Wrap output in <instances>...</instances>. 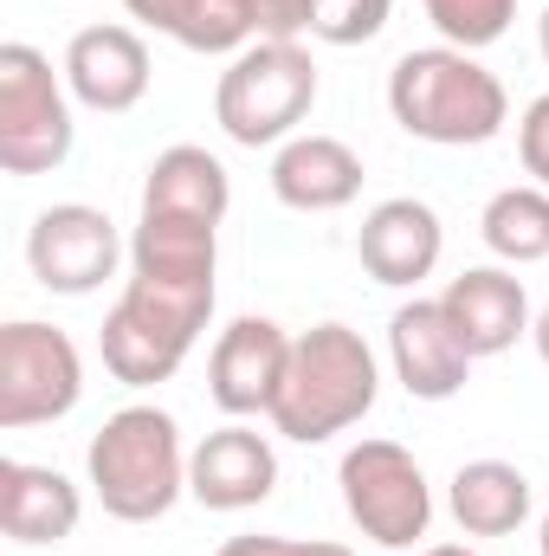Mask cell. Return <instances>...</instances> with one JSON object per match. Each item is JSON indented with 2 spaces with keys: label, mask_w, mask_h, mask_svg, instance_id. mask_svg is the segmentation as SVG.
<instances>
[{
  "label": "cell",
  "mask_w": 549,
  "mask_h": 556,
  "mask_svg": "<svg viewBox=\"0 0 549 556\" xmlns=\"http://www.w3.org/2000/svg\"><path fill=\"white\" fill-rule=\"evenodd\" d=\"M388 111L408 137L439 142V149H478L511 124V98H505L498 72H485L459 46L401 52L388 72Z\"/></svg>",
  "instance_id": "1"
},
{
  "label": "cell",
  "mask_w": 549,
  "mask_h": 556,
  "mask_svg": "<svg viewBox=\"0 0 549 556\" xmlns=\"http://www.w3.org/2000/svg\"><path fill=\"white\" fill-rule=\"evenodd\" d=\"M375 395H382V369H375V350L362 343V330L310 324L304 337H291V369L272 402V427L297 446H317V440H336L343 427H356L375 408Z\"/></svg>",
  "instance_id": "2"
},
{
  "label": "cell",
  "mask_w": 549,
  "mask_h": 556,
  "mask_svg": "<svg viewBox=\"0 0 549 556\" xmlns=\"http://www.w3.org/2000/svg\"><path fill=\"white\" fill-rule=\"evenodd\" d=\"M85 472L98 505L117 525H155L175 511V498L188 492V453H181V427L162 408H117L91 433L85 446Z\"/></svg>",
  "instance_id": "3"
},
{
  "label": "cell",
  "mask_w": 549,
  "mask_h": 556,
  "mask_svg": "<svg viewBox=\"0 0 549 556\" xmlns=\"http://www.w3.org/2000/svg\"><path fill=\"white\" fill-rule=\"evenodd\" d=\"M214 317V278H149V273H130L124 298L111 304L104 317V369L124 382V389H155L168 382L194 337L207 330Z\"/></svg>",
  "instance_id": "4"
},
{
  "label": "cell",
  "mask_w": 549,
  "mask_h": 556,
  "mask_svg": "<svg viewBox=\"0 0 549 556\" xmlns=\"http://www.w3.org/2000/svg\"><path fill=\"white\" fill-rule=\"evenodd\" d=\"M310 104H317V65L297 39H253L246 52H233L214 91V117L240 149L291 142Z\"/></svg>",
  "instance_id": "5"
},
{
  "label": "cell",
  "mask_w": 549,
  "mask_h": 556,
  "mask_svg": "<svg viewBox=\"0 0 549 556\" xmlns=\"http://www.w3.org/2000/svg\"><path fill=\"white\" fill-rule=\"evenodd\" d=\"M336 485L349 525L382 551H413L433 525V485L401 440H356L336 466Z\"/></svg>",
  "instance_id": "6"
},
{
  "label": "cell",
  "mask_w": 549,
  "mask_h": 556,
  "mask_svg": "<svg viewBox=\"0 0 549 556\" xmlns=\"http://www.w3.org/2000/svg\"><path fill=\"white\" fill-rule=\"evenodd\" d=\"M65 72L26 39L0 46V168L7 175H46L72 155V104H65Z\"/></svg>",
  "instance_id": "7"
},
{
  "label": "cell",
  "mask_w": 549,
  "mask_h": 556,
  "mask_svg": "<svg viewBox=\"0 0 549 556\" xmlns=\"http://www.w3.org/2000/svg\"><path fill=\"white\" fill-rule=\"evenodd\" d=\"M85 395V356L59 324L13 317L0 330V427H46L65 420Z\"/></svg>",
  "instance_id": "8"
},
{
  "label": "cell",
  "mask_w": 549,
  "mask_h": 556,
  "mask_svg": "<svg viewBox=\"0 0 549 556\" xmlns=\"http://www.w3.org/2000/svg\"><path fill=\"white\" fill-rule=\"evenodd\" d=\"M124 260V240H117V220L104 207H85V201H59L33 220L26 233V266L46 291L59 298H85L98 291L104 278L117 273Z\"/></svg>",
  "instance_id": "9"
},
{
  "label": "cell",
  "mask_w": 549,
  "mask_h": 556,
  "mask_svg": "<svg viewBox=\"0 0 549 556\" xmlns=\"http://www.w3.org/2000/svg\"><path fill=\"white\" fill-rule=\"evenodd\" d=\"M284 369H291V337L278 330L272 317H233L207 356V395L214 408L233 420L272 415L278 389H284Z\"/></svg>",
  "instance_id": "10"
},
{
  "label": "cell",
  "mask_w": 549,
  "mask_h": 556,
  "mask_svg": "<svg viewBox=\"0 0 549 556\" xmlns=\"http://www.w3.org/2000/svg\"><path fill=\"white\" fill-rule=\"evenodd\" d=\"M388 363H395V382L408 389L413 402H452L472 382L478 356L465 350V337L452 330L439 298H413L388 324Z\"/></svg>",
  "instance_id": "11"
},
{
  "label": "cell",
  "mask_w": 549,
  "mask_h": 556,
  "mask_svg": "<svg viewBox=\"0 0 549 556\" xmlns=\"http://www.w3.org/2000/svg\"><path fill=\"white\" fill-rule=\"evenodd\" d=\"M272 485H278V453L246 420L214 427L188 453V498H201L207 511H253V505L272 498Z\"/></svg>",
  "instance_id": "12"
},
{
  "label": "cell",
  "mask_w": 549,
  "mask_h": 556,
  "mask_svg": "<svg viewBox=\"0 0 549 556\" xmlns=\"http://www.w3.org/2000/svg\"><path fill=\"white\" fill-rule=\"evenodd\" d=\"M65 91L85 111L124 117L149 98V46L130 26H85L65 46Z\"/></svg>",
  "instance_id": "13"
},
{
  "label": "cell",
  "mask_w": 549,
  "mask_h": 556,
  "mask_svg": "<svg viewBox=\"0 0 549 556\" xmlns=\"http://www.w3.org/2000/svg\"><path fill=\"white\" fill-rule=\"evenodd\" d=\"M439 253H446V227L413 194H395V201L369 207V220L356 233V260L375 285H420V278H433Z\"/></svg>",
  "instance_id": "14"
},
{
  "label": "cell",
  "mask_w": 549,
  "mask_h": 556,
  "mask_svg": "<svg viewBox=\"0 0 549 556\" xmlns=\"http://www.w3.org/2000/svg\"><path fill=\"white\" fill-rule=\"evenodd\" d=\"M85 518L78 485L59 466H26V459H0V531L26 551L65 544Z\"/></svg>",
  "instance_id": "15"
},
{
  "label": "cell",
  "mask_w": 549,
  "mask_h": 556,
  "mask_svg": "<svg viewBox=\"0 0 549 556\" xmlns=\"http://www.w3.org/2000/svg\"><path fill=\"white\" fill-rule=\"evenodd\" d=\"M452 330L465 337L472 356H505L524 330H531V298H524V278H511L505 266H472L439 291Z\"/></svg>",
  "instance_id": "16"
},
{
  "label": "cell",
  "mask_w": 549,
  "mask_h": 556,
  "mask_svg": "<svg viewBox=\"0 0 549 556\" xmlns=\"http://www.w3.org/2000/svg\"><path fill=\"white\" fill-rule=\"evenodd\" d=\"M272 194L291 214H336L362 194V155L343 137H291L272 155Z\"/></svg>",
  "instance_id": "17"
},
{
  "label": "cell",
  "mask_w": 549,
  "mask_h": 556,
  "mask_svg": "<svg viewBox=\"0 0 549 556\" xmlns=\"http://www.w3.org/2000/svg\"><path fill=\"white\" fill-rule=\"evenodd\" d=\"M233 207V181L220 168V155L194 149V142H175L149 162L142 175V214H181V220H227Z\"/></svg>",
  "instance_id": "18"
},
{
  "label": "cell",
  "mask_w": 549,
  "mask_h": 556,
  "mask_svg": "<svg viewBox=\"0 0 549 556\" xmlns=\"http://www.w3.org/2000/svg\"><path fill=\"white\" fill-rule=\"evenodd\" d=\"M465 538H511L531 518V479L511 459H465L446 492Z\"/></svg>",
  "instance_id": "19"
},
{
  "label": "cell",
  "mask_w": 549,
  "mask_h": 556,
  "mask_svg": "<svg viewBox=\"0 0 549 556\" xmlns=\"http://www.w3.org/2000/svg\"><path fill=\"white\" fill-rule=\"evenodd\" d=\"M124 7H130V20L168 33V39L188 46V52H207V59L246 52V46L259 39L253 13H246L240 0H124Z\"/></svg>",
  "instance_id": "20"
},
{
  "label": "cell",
  "mask_w": 549,
  "mask_h": 556,
  "mask_svg": "<svg viewBox=\"0 0 549 556\" xmlns=\"http://www.w3.org/2000/svg\"><path fill=\"white\" fill-rule=\"evenodd\" d=\"M220 266V227L181 220V214H142L130 240V273L149 278H214Z\"/></svg>",
  "instance_id": "21"
},
{
  "label": "cell",
  "mask_w": 549,
  "mask_h": 556,
  "mask_svg": "<svg viewBox=\"0 0 549 556\" xmlns=\"http://www.w3.org/2000/svg\"><path fill=\"white\" fill-rule=\"evenodd\" d=\"M478 233L505 266L549 260V188H498L478 214Z\"/></svg>",
  "instance_id": "22"
},
{
  "label": "cell",
  "mask_w": 549,
  "mask_h": 556,
  "mask_svg": "<svg viewBox=\"0 0 549 556\" xmlns=\"http://www.w3.org/2000/svg\"><path fill=\"white\" fill-rule=\"evenodd\" d=\"M426 20L439 26L446 46H459V52H485V46H498V39L511 33L518 0H426Z\"/></svg>",
  "instance_id": "23"
},
{
  "label": "cell",
  "mask_w": 549,
  "mask_h": 556,
  "mask_svg": "<svg viewBox=\"0 0 549 556\" xmlns=\"http://www.w3.org/2000/svg\"><path fill=\"white\" fill-rule=\"evenodd\" d=\"M395 0H310V39L323 46H369L388 26Z\"/></svg>",
  "instance_id": "24"
},
{
  "label": "cell",
  "mask_w": 549,
  "mask_h": 556,
  "mask_svg": "<svg viewBox=\"0 0 549 556\" xmlns=\"http://www.w3.org/2000/svg\"><path fill=\"white\" fill-rule=\"evenodd\" d=\"M259 26V39H297L310 33V0H240Z\"/></svg>",
  "instance_id": "25"
},
{
  "label": "cell",
  "mask_w": 549,
  "mask_h": 556,
  "mask_svg": "<svg viewBox=\"0 0 549 556\" xmlns=\"http://www.w3.org/2000/svg\"><path fill=\"white\" fill-rule=\"evenodd\" d=\"M518 155L537 175V188H549V91L524 111V124H518Z\"/></svg>",
  "instance_id": "26"
},
{
  "label": "cell",
  "mask_w": 549,
  "mask_h": 556,
  "mask_svg": "<svg viewBox=\"0 0 549 556\" xmlns=\"http://www.w3.org/2000/svg\"><path fill=\"white\" fill-rule=\"evenodd\" d=\"M284 551V538H259V531H253V538H227V544H220V556H278Z\"/></svg>",
  "instance_id": "27"
},
{
  "label": "cell",
  "mask_w": 549,
  "mask_h": 556,
  "mask_svg": "<svg viewBox=\"0 0 549 556\" xmlns=\"http://www.w3.org/2000/svg\"><path fill=\"white\" fill-rule=\"evenodd\" d=\"M278 556H356V551H343V544H323V538H310V544L284 538V551H278Z\"/></svg>",
  "instance_id": "28"
},
{
  "label": "cell",
  "mask_w": 549,
  "mask_h": 556,
  "mask_svg": "<svg viewBox=\"0 0 549 556\" xmlns=\"http://www.w3.org/2000/svg\"><path fill=\"white\" fill-rule=\"evenodd\" d=\"M531 337H537V356H544V363H549V311H544V317H537V324H531Z\"/></svg>",
  "instance_id": "29"
},
{
  "label": "cell",
  "mask_w": 549,
  "mask_h": 556,
  "mask_svg": "<svg viewBox=\"0 0 549 556\" xmlns=\"http://www.w3.org/2000/svg\"><path fill=\"white\" fill-rule=\"evenodd\" d=\"M420 556H478V551H465V544H433V551H420Z\"/></svg>",
  "instance_id": "30"
},
{
  "label": "cell",
  "mask_w": 549,
  "mask_h": 556,
  "mask_svg": "<svg viewBox=\"0 0 549 556\" xmlns=\"http://www.w3.org/2000/svg\"><path fill=\"white\" fill-rule=\"evenodd\" d=\"M537 39H544V59H549V7H544V20H537Z\"/></svg>",
  "instance_id": "31"
},
{
  "label": "cell",
  "mask_w": 549,
  "mask_h": 556,
  "mask_svg": "<svg viewBox=\"0 0 549 556\" xmlns=\"http://www.w3.org/2000/svg\"><path fill=\"white\" fill-rule=\"evenodd\" d=\"M537 551H544V556H549V518H544V538H537Z\"/></svg>",
  "instance_id": "32"
}]
</instances>
